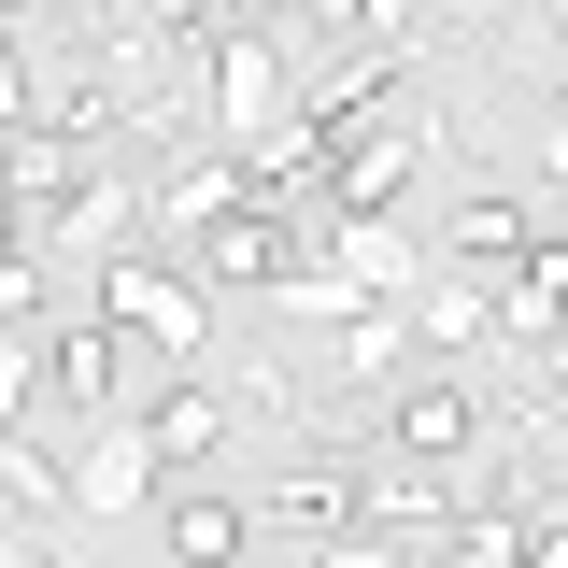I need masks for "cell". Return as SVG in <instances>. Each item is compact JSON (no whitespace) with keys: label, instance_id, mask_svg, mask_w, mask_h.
I'll return each instance as SVG.
<instances>
[{"label":"cell","instance_id":"4","mask_svg":"<svg viewBox=\"0 0 568 568\" xmlns=\"http://www.w3.org/2000/svg\"><path fill=\"white\" fill-rule=\"evenodd\" d=\"M413 171H426L413 114H369V129L327 142V200H342V213H413Z\"/></svg>","mask_w":568,"mask_h":568},{"label":"cell","instance_id":"1","mask_svg":"<svg viewBox=\"0 0 568 568\" xmlns=\"http://www.w3.org/2000/svg\"><path fill=\"white\" fill-rule=\"evenodd\" d=\"M213 58V85H200V129H213V156H242V142H271L284 129V29H256V43H200Z\"/></svg>","mask_w":568,"mask_h":568},{"label":"cell","instance_id":"7","mask_svg":"<svg viewBox=\"0 0 568 568\" xmlns=\"http://www.w3.org/2000/svg\"><path fill=\"white\" fill-rule=\"evenodd\" d=\"M398 327H413L426 355H469V342H497V271H469V256H440V271H413V298H398Z\"/></svg>","mask_w":568,"mask_h":568},{"label":"cell","instance_id":"3","mask_svg":"<svg viewBox=\"0 0 568 568\" xmlns=\"http://www.w3.org/2000/svg\"><path fill=\"white\" fill-rule=\"evenodd\" d=\"M100 327L114 342H156V355H200V284H185V256H114L100 271Z\"/></svg>","mask_w":568,"mask_h":568},{"label":"cell","instance_id":"10","mask_svg":"<svg viewBox=\"0 0 568 568\" xmlns=\"http://www.w3.org/2000/svg\"><path fill=\"white\" fill-rule=\"evenodd\" d=\"M413 369V327H398V298H369V313H342V342H327V398H369V384H398Z\"/></svg>","mask_w":568,"mask_h":568},{"label":"cell","instance_id":"5","mask_svg":"<svg viewBox=\"0 0 568 568\" xmlns=\"http://www.w3.org/2000/svg\"><path fill=\"white\" fill-rule=\"evenodd\" d=\"M114 355H129V342H114L100 313H71V327H43V413H58L43 440H85V426L114 413Z\"/></svg>","mask_w":568,"mask_h":568},{"label":"cell","instance_id":"6","mask_svg":"<svg viewBox=\"0 0 568 568\" xmlns=\"http://www.w3.org/2000/svg\"><path fill=\"white\" fill-rule=\"evenodd\" d=\"M469 440H484V398H469L455 369H413V384H398V413H384V455H413V469H455Z\"/></svg>","mask_w":568,"mask_h":568},{"label":"cell","instance_id":"13","mask_svg":"<svg viewBox=\"0 0 568 568\" xmlns=\"http://www.w3.org/2000/svg\"><path fill=\"white\" fill-rule=\"evenodd\" d=\"M0 511H71V440H0Z\"/></svg>","mask_w":568,"mask_h":568},{"label":"cell","instance_id":"8","mask_svg":"<svg viewBox=\"0 0 568 568\" xmlns=\"http://www.w3.org/2000/svg\"><path fill=\"white\" fill-rule=\"evenodd\" d=\"M213 440H227V384H156V398H142V455H156V484L213 469Z\"/></svg>","mask_w":568,"mask_h":568},{"label":"cell","instance_id":"14","mask_svg":"<svg viewBox=\"0 0 568 568\" xmlns=\"http://www.w3.org/2000/svg\"><path fill=\"white\" fill-rule=\"evenodd\" d=\"M29 413H43V327H29V342L0 327V440H14Z\"/></svg>","mask_w":568,"mask_h":568},{"label":"cell","instance_id":"15","mask_svg":"<svg viewBox=\"0 0 568 568\" xmlns=\"http://www.w3.org/2000/svg\"><path fill=\"white\" fill-rule=\"evenodd\" d=\"M29 85H43V43L0 14V142H29Z\"/></svg>","mask_w":568,"mask_h":568},{"label":"cell","instance_id":"12","mask_svg":"<svg viewBox=\"0 0 568 568\" xmlns=\"http://www.w3.org/2000/svg\"><path fill=\"white\" fill-rule=\"evenodd\" d=\"M142 497H156L142 426H114V440H85V455H71V511H142Z\"/></svg>","mask_w":568,"mask_h":568},{"label":"cell","instance_id":"9","mask_svg":"<svg viewBox=\"0 0 568 568\" xmlns=\"http://www.w3.org/2000/svg\"><path fill=\"white\" fill-rule=\"evenodd\" d=\"M256 511V540H355V469H298V484H271V497H242Z\"/></svg>","mask_w":568,"mask_h":568},{"label":"cell","instance_id":"2","mask_svg":"<svg viewBox=\"0 0 568 568\" xmlns=\"http://www.w3.org/2000/svg\"><path fill=\"white\" fill-rule=\"evenodd\" d=\"M171 256H185V284H284L298 256H313V227H298L284 200H227L200 242H171Z\"/></svg>","mask_w":568,"mask_h":568},{"label":"cell","instance_id":"11","mask_svg":"<svg viewBox=\"0 0 568 568\" xmlns=\"http://www.w3.org/2000/svg\"><path fill=\"white\" fill-rule=\"evenodd\" d=\"M256 555V511H242V497H171V568H242Z\"/></svg>","mask_w":568,"mask_h":568}]
</instances>
